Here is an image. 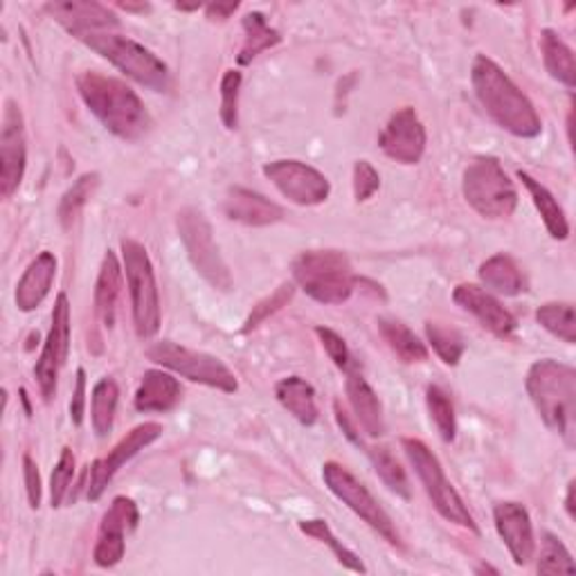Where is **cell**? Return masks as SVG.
Instances as JSON below:
<instances>
[{
	"mask_svg": "<svg viewBox=\"0 0 576 576\" xmlns=\"http://www.w3.org/2000/svg\"><path fill=\"white\" fill-rule=\"evenodd\" d=\"M471 84L482 108L500 129L523 140L541 136L543 122L532 100L486 54L473 59Z\"/></svg>",
	"mask_w": 576,
	"mask_h": 576,
	"instance_id": "1",
	"label": "cell"
},
{
	"mask_svg": "<svg viewBox=\"0 0 576 576\" xmlns=\"http://www.w3.org/2000/svg\"><path fill=\"white\" fill-rule=\"evenodd\" d=\"M77 91L86 108L115 138L138 143L149 134L151 115L140 95L126 82L100 71H84L77 77Z\"/></svg>",
	"mask_w": 576,
	"mask_h": 576,
	"instance_id": "2",
	"label": "cell"
},
{
	"mask_svg": "<svg viewBox=\"0 0 576 576\" xmlns=\"http://www.w3.org/2000/svg\"><path fill=\"white\" fill-rule=\"evenodd\" d=\"M527 395L543 423L569 448L576 443V369L554 358L536 360L525 378Z\"/></svg>",
	"mask_w": 576,
	"mask_h": 576,
	"instance_id": "3",
	"label": "cell"
},
{
	"mask_svg": "<svg viewBox=\"0 0 576 576\" xmlns=\"http://www.w3.org/2000/svg\"><path fill=\"white\" fill-rule=\"evenodd\" d=\"M293 282L320 304H345L358 284L343 250H304L293 260Z\"/></svg>",
	"mask_w": 576,
	"mask_h": 576,
	"instance_id": "4",
	"label": "cell"
},
{
	"mask_svg": "<svg viewBox=\"0 0 576 576\" xmlns=\"http://www.w3.org/2000/svg\"><path fill=\"white\" fill-rule=\"evenodd\" d=\"M80 41L140 86L154 93H167L171 88V73L167 63L143 43L115 32H91Z\"/></svg>",
	"mask_w": 576,
	"mask_h": 576,
	"instance_id": "5",
	"label": "cell"
},
{
	"mask_svg": "<svg viewBox=\"0 0 576 576\" xmlns=\"http://www.w3.org/2000/svg\"><path fill=\"white\" fill-rule=\"evenodd\" d=\"M462 191L467 203L489 221L509 219L519 208V189L493 156H478L467 165Z\"/></svg>",
	"mask_w": 576,
	"mask_h": 576,
	"instance_id": "6",
	"label": "cell"
},
{
	"mask_svg": "<svg viewBox=\"0 0 576 576\" xmlns=\"http://www.w3.org/2000/svg\"><path fill=\"white\" fill-rule=\"evenodd\" d=\"M401 446H404L406 458L410 460L419 482L423 484L432 506L437 509V514L448 523L464 527L473 534H480V527L469 511V506L464 504L462 495L451 484V480L446 478L443 467L439 464L437 455L430 451V448L421 439H412V437H404Z\"/></svg>",
	"mask_w": 576,
	"mask_h": 576,
	"instance_id": "7",
	"label": "cell"
},
{
	"mask_svg": "<svg viewBox=\"0 0 576 576\" xmlns=\"http://www.w3.org/2000/svg\"><path fill=\"white\" fill-rule=\"evenodd\" d=\"M122 262L132 293L134 327L140 341H151L160 332V293L147 248L136 239H122Z\"/></svg>",
	"mask_w": 576,
	"mask_h": 576,
	"instance_id": "8",
	"label": "cell"
},
{
	"mask_svg": "<svg viewBox=\"0 0 576 576\" xmlns=\"http://www.w3.org/2000/svg\"><path fill=\"white\" fill-rule=\"evenodd\" d=\"M178 237L187 250V258L197 273L217 291L228 293L234 284L232 273L219 250L214 230L206 214L197 208H185L176 217Z\"/></svg>",
	"mask_w": 576,
	"mask_h": 576,
	"instance_id": "9",
	"label": "cell"
},
{
	"mask_svg": "<svg viewBox=\"0 0 576 576\" xmlns=\"http://www.w3.org/2000/svg\"><path fill=\"white\" fill-rule=\"evenodd\" d=\"M147 358L191 383H201V386L214 388L219 392L234 395L239 390L234 371L212 354L189 349L171 341H160L147 349Z\"/></svg>",
	"mask_w": 576,
	"mask_h": 576,
	"instance_id": "10",
	"label": "cell"
},
{
	"mask_svg": "<svg viewBox=\"0 0 576 576\" xmlns=\"http://www.w3.org/2000/svg\"><path fill=\"white\" fill-rule=\"evenodd\" d=\"M323 480H325L327 489L343 504H347L365 525H369L378 536L386 538L392 547H404L401 536H399L388 511L380 506V502L371 495V491L349 469H345L338 462H327L323 467Z\"/></svg>",
	"mask_w": 576,
	"mask_h": 576,
	"instance_id": "11",
	"label": "cell"
},
{
	"mask_svg": "<svg viewBox=\"0 0 576 576\" xmlns=\"http://www.w3.org/2000/svg\"><path fill=\"white\" fill-rule=\"evenodd\" d=\"M69 352H71V302L66 293H59L52 308V325L48 338L34 365L39 392L45 404H50L56 395L59 374L69 360Z\"/></svg>",
	"mask_w": 576,
	"mask_h": 576,
	"instance_id": "12",
	"label": "cell"
},
{
	"mask_svg": "<svg viewBox=\"0 0 576 576\" xmlns=\"http://www.w3.org/2000/svg\"><path fill=\"white\" fill-rule=\"evenodd\" d=\"M262 171L284 199L300 208L323 206L332 195L329 178L302 160H273Z\"/></svg>",
	"mask_w": 576,
	"mask_h": 576,
	"instance_id": "13",
	"label": "cell"
},
{
	"mask_svg": "<svg viewBox=\"0 0 576 576\" xmlns=\"http://www.w3.org/2000/svg\"><path fill=\"white\" fill-rule=\"evenodd\" d=\"M28 167V136L21 106L14 100L6 102L3 132H0V195L12 199Z\"/></svg>",
	"mask_w": 576,
	"mask_h": 576,
	"instance_id": "14",
	"label": "cell"
},
{
	"mask_svg": "<svg viewBox=\"0 0 576 576\" xmlns=\"http://www.w3.org/2000/svg\"><path fill=\"white\" fill-rule=\"evenodd\" d=\"M140 523V511L138 504L126 498L117 495L113 498L111 506L104 511L100 532H97V543L93 549V561L97 567H115L126 552V534L134 532Z\"/></svg>",
	"mask_w": 576,
	"mask_h": 576,
	"instance_id": "15",
	"label": "cell"
},
{
	"mask_svg": "<svg viewBox=\"0 0 576 576\" xmlns=\"http://www.w3.org/2000/svg\"><path fill=\"white\" fill-rule=\"evenodd\" d=\"M163 437V426L156 423V421H147V423H140L136 426L132 432H126L115 446L113 451L106 455V458H100L91 464V482H88V489H86V495L91 502H97L104 491L108 489L111 480L115 478V473L129 462L134 460L140 451H145L147 446H151L156 439Z\"/></svg>",
	"mask_w": 576,
	"mask_h": 576,
	"instance_id": "16",
	"label": "cell"
},
{
	"mask_svg": "<svg viewBox=\"0 0 576 576\" xmlns=\"http://www.w3.org/2000/svg\"><path fill=\"white\" fill-rule=\"evenodd\" d=\"M426 145H428L426 126L412 106L397 111L388 119L386 129H383V134L378 136L380 151L399 165L421 163L426 154Z\"/></svg>",
	"mask_w": 576,
	"mask_h": 576,
	"instance_id": "17",
	"label": "cell"
},
{
	"mask_svg": "<svg viewBox=\"0 0 576 576\" xmlns=\"http://www.w3.org/2000/svg\"><path fill=\"white\" fill-rule=\"evenodd\" d=\"M493 523L514 563L521 567L532 563L536 538L530 511L521 502H498L493 506Z\"/></svg>",
	"mask_w": 576,
	"mask_h": 576,
	"instance_id": "18",
	"label": "cell"
},
{
	"mask_svg": "<svg viewBox=\"0 0 576 576\" xmlns=\"http://www.w3.org/2000/svg\"><path fill=\"white\" fill-rule=\"evenodd\" d=\"M45 12L75 39L91 32H115L119 28L117 14L91 0H66V3H48Z\"/></svg>",
	"mask_w": 576,
	"mask_h": 576,
	"instance_id": "19",
	"label": "cell"
},
{
	"mask_svg": "<svg viewBox=\"0 0 576 576\" xmlns=\"http://www.w3.org/2000/svg\"><path fill=\"white\" fill-rule=\"evenodd\" d=\"M453 300L458 306H462L467 313L475 315L478 323L489 329L493 336L506 341L514 336V332L519 329V323L514 313L509 308H504L500 304V300H495L489 291H484L482 286L475 284H460L453 291Z\"/></svg>",
	"mask_w": 576,
	"mask_h": 576,
	"instance_id": "20",
	"label": "cell"
},
{
	"mask_svg": "<svg viewBox=\"0 0 576 576\" xmlns=\"http://www.w3.org/2000/svg\"><path fill=\"white\" fill-rule=\"evenodd\" d=\"M334 412H336V421L343 430V434L358 448H363L365 455L369 458L376 475L383 480V484H386L392 493H397L399 498L404 500H410L412 498V489H410V480L404 471V467L397 462V458L388 451L386 446H371V443H365L356 430V426L349 421L347 412L341 408V404L336 401L334 404Z\"/></svg>",
	"mask_w": 576,
	"mask_h": 576,
	"instance_id": "21",
	"label": "cell"
},
{
	"mask_svg": "<svg viewBox=\"0 0 576 576\" xmlns=\"http://www.w3.org/2000/svg\"><path fill=\"white\" fill-rule=\"evenodd\" d=\"M223 212L230 221L248 228H269L284 219V208L248 187H230Z\"/></svg>",
	"mask_w": 576,
	"mask_h": 576,
	"instance_id": "22",
	"label": "cell"
},
{
	"mask_svg": "<svg viewBox=\"0 0 576 576\" xmlns=\"http://www.w3.org/2000/svg\"><path fill=\"white\" fill-rule=\"evenodd\" d=\"M182 399V388L178 378H174L169 371L163 369H147L143 374L140 386L134 397V406L138 412H156L165 415L171 412Z\"/></svg>",
	"mask_w": 576,
	"mask_h": 576,
	"instance_id": "23",
	"label": "cell"
},
{
	"mask_svg": "<svg viewBox=\"0 0 576 576\" xmlns=\"http://www.w3.org/2000/svg\"><path fill=\"white\" fill-rule=\"evenodd\" d=\"M56 258L52 252H41L36 260H32V264L25 269L23 277L17 284V306L23 313H30L34 308H39L45 297L50 295V289L54 284L56 277Z\"/></svg>",
	"mask_w": 576,
	"mask_h": 576,
	"instance_id": "24",
	"label": "cell"
},
{
	"mask_svg": "<svg viewBox=\"0 0 576 576\" xmlns=\"http://www.w3.org/2000/svg\"><path fill=\"white\" fill-rule=\"evenodd\" d=\"M347 399L356 415V421L369 437H380L386 432V419H383V406L371 390L369 383L363 378V374H349L347 376Z\"/></svg>",
	"mask_w": 576,
	"mask_h": 576,
	"instance_id": "25",
	"label": "cell"
},
{
	"mask_svg": "<svg viewBox=\"0 0 576 576\" xmlns=\"http://www.w3.org/2000/svg\"><path fill=\"white\" fill-rule=\"evenodd\" d=\"M122 273L124 269L119 266L117 254L113 250H106L102 266H100V275L95 282V313L102 320L104 327H113L115 325V308H117V300H119V291H122Z\"/></svg>",
	"mask_w": 576,
	"mask_h": 576,
	"instance_id": "26",
	"label": "cell"
},
{
	"mask_svg": "<svg viewBox=\"0 0 576 576\" xmlns=\"http://www.w3.org/2000/svg\"><path fill=\"white\" fill-rule=\"evenodd\" d=\"M478 275L480 282L486 286V291H493L504 297H516L525 291V277L521 266L516 264L514 258H509L504 252H498L493 258H489L480 266Z\"/></svg>",
	"mask_w": 576,
	"mask_h": 576,
	"instance_id": "27",
	"label": "cell"
},
{
	"mask_svg": "<svg viewBox=\"0 0 576 576\" xmlns=\"http://www.w3.org/2000/svg\"><path fill=\"white\" fill-rule=\"evenodd\" d=\"M275 397L280 406L293 415L302 426H313L317 421V401L311 383L300 376L282 378L275 386Z\"/></svg>",
	"mask_w": 576,
	"mask_h": 576,
	"instance_id": "28",
	"label": "cell"
},
{
	"mask_svg": "<svg viewBox=\"0 0 576 576\" xmlns=\"http://www.w3.org/2000/svg\"><path fill=\"white\" fill-rule=\"evenodd\" d=\"M519 178L523 180V185H525V189H527V195H530L534 208L538 210V214H541V219H543V223H545L549 237L556 239V241H565V239L569 237V223H567V217H565L563 208L558 206V201L554 199L552 191H549L541 180L532 178V176H530L527 171H523V169L519 171Z\"/></svg>",
	"mask_w": 576,
	"mask_h": 576,
	"instance_id": "29",
	"label": "cell"
},
{
	"mask_svg": "<svg viewBox=\"0 0 576 576\" xmlns=\"http://www.w3.org/2000/svg\"><path fill=\"white\" fill-rule=\"evenodd\" d=\"M538 45H541L543 63H545V71L549 73V77L567 88H574L576 86V63H574L572 48L561 39L558 32H554L549 28H545L541 32Z\"/></svg>",
	"mask_w": 576,
	"mask_h": 576,
	"instance_id": "30",
	"label": "cell"
},
{
	"mask_svg": "<svg viewBox=\"0 0 576 576\" xmlns=\"http://www.w3.org/2000/svg\"><path fill=\"white\" fill-rule=\"evenodd\" d=\"M243 25V45L239 50L237 61L241 66H248L254 59H258L262 52L273 50L275 45L282 43V34L271 28V23L266 21V17L262 12H248L241 21Z\"/></svg>",
	"mask_w": 576,
	"mask_h": 576,
	"instance_id": "31",
	"label": "cell"
},
{
	"mask_svg": "<svg viewBox=\"0 0 576 576\" xmlns=\"http://www.w3.org/2000/svg\"><path fill=\"white\" fill-rule=\"evenodd\" d=\"M378 334L383 336V341L388 343V347L408 365L415 363H426L428 360V347L426 343H421V338L406 327L401 320L395 317H378Z\"/></svg>",
	"mask_w": 576,
	"mask_h": 576,
	"instance_id": "32",
	"label": "cell"
},
{
	"mask_svg": "<svg viewBox=\"0 0 576 576\" xmlns=\"http://www.w3.org/2000/svg\"><path fill=\"white\" fill-rule=\"evenodd\" d=\"M119 401V388L111 376H104L95 383L93 395H91V423L100 439L108 437L113 430L115 412Z\"/></svg>",
	"mask_w": 576,
	"mask_h": 576,
	"instance_id": "33",
	"label": "cell"
},
{
	"mask_svg": "<svg viewBox=\"0 0 576 576\" xmlns=\"http://www.w3.org/2000/svg\"><path fill=\"white\" fill-rule=\"evenodd\" d=\"M97 185H100V174L88 171V174H82V176L73 182V187L66 191V195L61 197L56 217H59V223H61L63 230H71V228H73V223L77 221V217L82 214V210L86 208V203L93 199Z\"/></svg>",
	"mask_w": 576,
	"mask_h": 576,
	"instance_id": "34",
	"label": "cell"
},
{
	"mask_svg": "<svg viewBox=\"0 0 576 576\" xmlns=\"http://www.w3.org/2000/svg\"><path fill=\"white\" fill-rule=\"evenodd\" d=\"M297 527H300V532L306 534L308 538L327 545V547L334 552L336 561H338L343 567H347V569H352V572H358V574H367V567H365V563L360 561V556H358L356 552H352L349 547H345L343 541H338V536L334 534V530L329 527L327 521H323V519H311V521H302Z\"/></svg>",
	"mask_w": 576,
	"mask_h": 576,
	"instance_id": "35",
	"label": "cell"
},
{
	"mask_svg": "<svg viewBox=\"0 0 576 576\" xmlns=\"http://www.w3.org/2000/svg\"><path fill=\"white\" fill-rule=\"evenodd\" d=\"M538 325L554 338L574 345L576 343V313L572 302H545L536 311Z\"/></svg>",
	"mask_w": 576,
	"mask_h": 576,
	"instance_id": "36",
	"label": "cell"
},
{
	"mask_svg": "<svg viewBox=\"0 0 576 576\" xmlns=\"http://www.w3.org/2000/svg\"><path fill=\"white\" fill-rule=\"evenodd\" d=\"M426 338L430 343V347L434 349V354L441 358V363L446 365H460L464 352H467V343L462 338V334L453 327H446L441 323H426Z\"/></svg>",
	"mask_w": 576,
	"mask_h": 576,
	"instance_id": "37",
	"label": "cell"
},
{
	"mask_svg": "<svg viewBox=\"0 0 576 576\" xmlns=\"http://www.w3.org/2000/svg\"><path fill=\"white\" fill-rule=\"evenodd\" d=\"M426 406H428L430 419L437 426L439 437L446 443H453L455 437H458V419H455L453 401L448 399V395L439 386H428V390H426Z\"/></svg>",
	"mask_w": 576,
	"mask_h": 576,
	"instance_id": "38",
	"label": "cell"
},
{
	"mask_svg": "<svg viewBox=\"0 0 576 576\" xmlns=\"http://www.w3.org/2000/svg\"><path fill=\"white\" fill-rule=\"evenodd\" d=\"M293 295H295V282H284L280 289H275L269 297H264V300H260L258 304L252 306V311H250V315L245 317V323H243V334H250L252 329H258L260 325H264L266 320L271 317V315H275L277 311H282L291 300H293Z\"/></svg>",
	"mask_w": 576,
	"mask_h": 576,
	"instance_id": "39",
	"label": "cell"
},
{
	"mask_svg": "<svg viewBox=\"0 0 576 576\" xmlns=\"http://www.w3.org/2000/svg\"><path fill=\"white\" fill-rule=\"evenodd\" d=\"M75 471H77V460H75L73 448L63 446L61 455H59V460L52 469V475H50V504H52V509H59L63 504V500H66L69 489H71L73 478H75Z\"/></svg>",
	"mask_w": 576,
	"mask_h": 576,
	"instance_id": "40",
	"label": "cell"
},
{
	"mask_svg": "<svg viewBox=\"0 0 576 576\" xmlns=\"http://www.w3.org/2000/svg\"><path fill=\"white\" fill-rule=\"evenodd\" d=\"M538 574H574V561L563 541L554 534H543L541 556L536 565Z\"/></svg>",
	"mask_w": 576,
	"mask_h": 576,
	"instance_id": "41",
	"label": "cell"
},
{
	"mask_svg": "<svg viewBox=\"0 0 576 576\" xmlns=\"http://www.w3.org/2000/svg\"><path fill=\"white\" fill-rule=\"evenodd\" d=\"M243 75L239 71H226L221 77V122L228 132L239 126V93H241Z\"/></svg>",
	"mask_w": 576,
	"mask_h": 576,
	"instance_id": "42",
	"label": "cell"
},
{
	"mask_svg": "<svg viewBox=\"0 0 576 576\" xmlns=\"http://www.w3.org/2000/svg\"><path fill=\"white\" fill-rule=\"evenodd\" d=\"M315 336H317L320 345H323V349L327 352V356L332 358V363L338 369L349 371L352 354H349V347H347L345 338L341 334H336L334 329H329V327H315Z\"/></svg>",
	"mask_w": 576,
	"mask_h": 576,
	"instance_id": "43",
	"label": "cell"
},
{
	"mask_svg": "<svg viewBox=\"0 0 576 576\" xmlns=\"http://www.w3.org/2000/svg\"><path fill=\"white\" fill-rule=\"evenodd\" d=\"M380 187V176L369 160H356L354 165V199L358 203L369 201Z\"/></svg>",
	"mask_w": 576,
	"mask_h": 576,
	"instance_id": "44",
	"label": "cell"
},
{
	"mask_svg": "<svg viewBox=\"0 0 576 576\" xmlns=\"http://www.w3.org/2000/svg\"><path fill=\"white\" fill-rule=\"evenodd\" d=\"M23 478H25V491H28V502L32 509L41 506V495H43V484H41V473L36 462L25 455L23 458Z\"/></svg>",
	"mask_w": 576,
	"mask_h": 576,
	"instance_id": "45",
	"label": "cell"
},
{
	"mask_svg": "<svg viewBox=\"0 0 576 576\" xmlns=\"http://www.w3.org/2000/svg\"><path fill=\"white\" fill-rule=\"evenodd\" d=\"M84 415H86V371L80 367L77 380H75V392L71 399V421L80 428L84 423Z\"/></svg>",
	"mask_w": 576,
	"mask_h": 576,
	"instance_id": "46",
	"label": "cell"
},
{
	"mask_svg": "<svg viewBox=\"0 0 576 576\" xmlns=\"http://www.w3.org/2000/svg\"><path fill=\"white\" fill-rule=\"evenodd\" d=\"M239 10V3H212L206 6V17L210 21H228Z\"/></svg>",
	"mask_w": 576,
	"mask_h": 576,
	"instance_id": "47",
	"label": "cell"
},
{
	"mask_svg": "<svg viewBox=\"0 0 576 576\" xmlns=\"http://www.w3.org/2000/svg\"><path fill=\"white\" fill-rule=\"evenodd\" d=\"M119 10H124V12H136V14H149L151 12V6L149 3H119L117 6Z\"/></svg>",
	"mask_w": 576,
	"mask_h": 576,
	"instance_id": "48",
	"label": "cell"
},
{
	"mask_svg": "<svg viewBox=\"0 0 576 576\" xmlns=\"http://www.w3.org/2000/svg\"><path fill=\"white\" fill-rule=\"evenodd\" d=\"M565 511H567V516H569V521H574V480H569V484H567V493H565Z\"/></svg>",
	"mask_w": 576,
	"mask_h": 576,
	"instance_id": "49",
	"label": "cell"
},
{
	"mask_svg": "<svg viewBox=\"0 0 576 576\" xmlns=\"http://www.w3.org/2000/svg\"><path fill=\"white\" fill-rule=\"evenodd\" d=\"M178 12H199L201 10V6H182V3H176L174 6Z\"/></svg>",
	"mask_w": 576,
	"mask_h": 576,
	"instance_id": "50",
	"label": "cell"
},
{
	"mask_svg": "<svg viewBox=\"0 0 576 576\" xmlns=\"http://www.w3.org/2000/svg\"><path fill=\"white\" fill-rule=\"evenodd\" d=\"M21 401H23V406H25L28 417H32V408H30V399H28V392H25V390H21Z\"/></svg>",
	"mask_w": 576,
	"mask_h": 576,
	"instance_id": "51",
	"label": "cell"
},
{
	"mask_svg": "<svg viewBox=\"0 0 576 576\" xmlns=\"http://www.w3.org/2000/svg\"><path fill=\"white\" fill-rule=\"evenodd\" d=\"M484 572H491V574H498V569L495 567H491V565H480L478 569H475V574H484Z\"/></svg>",
	"mask_w": 576,
	"mask_h": 576,
	"instance_id": "52",
	"label": "cell"
}]
</instances>
